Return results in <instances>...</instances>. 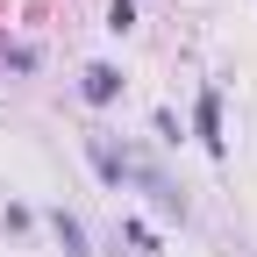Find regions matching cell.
Returning <instances> with one entry per match:
<instances>
[{
	"label": "cell",
	"instance_id": "5b68a950",
	"mask_svg": "<svg viewBox=\"0 0 257 257\" xmlns=\"http://www.w3.org/2000/svg\"><path fill=\"white\" fill-rule=\"evenodd\" d=\"M107 29H136V0H114V8H107Z\"/></svg>",
	"mask_w": 257,
	"mask_h": 257
},
{
	"label": "cell",
	"instance_id": "3957f363",
	"mask_svg": "<svg viewBox=\"0 0 257 257\" xmlns=\"http://www.w3.org/2000/svg\"><path fill=\"white\" fill-rule=\"evenodd\" d=\"M50 229H57V243H64V257H86V229H79V221L64 214V207L50 214Z\"/></svg>",
	"mask_w": 257,
	"mask_h": 257
},
{
	"label": "cell",
	"instance_id": "6da1fadb",
	"mask_svg": "<svg viewBox=\"0 0 257 257\" xmlns=\"http://www.w3.org/2000/svg\"><path fill=\"white\" fill-rule=\"evenodd\" d=\"M79 93H86L93 107H107L114 93H121V72H114V64H86V72H79Z\"/></svg>",
	"mask_w": 257,
	"mask_h": 257
},
{
	"label": "cell",
	"instance_id": "7a4b0ae2",
	"mask_svg": "<svg viewBox=\"0 0 257 257\" xmlns=\"http://www.w3.org/2000/svg\"><path fill=\"white\" fill-rule=\"evenodd\" d=\"M193 128H200V143L221 157V93H214V86L200 93V107H193Z\"/></svg>",
	"mask_w": 257,
	"mask_h": 257
},
{
	"label": "cell",
	"instance_id": "277c9868",
	"mask_svg": "<svg viewBox=\"0 0 257 257\" xmlns=\"http://www.w3.org/2000/svg\"><path fill=\"white\" fill-rule=\"evenodd\" d=\"M93 165H100V179H107V186H121V179H128V165H121V157H114L100 136H93Z\"/></svg>",
	"mask_w": 257,
	"mask_h": 257
}]
</instances>
